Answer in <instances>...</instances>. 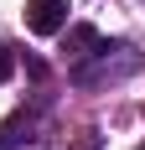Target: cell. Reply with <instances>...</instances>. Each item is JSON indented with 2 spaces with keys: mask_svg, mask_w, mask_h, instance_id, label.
Returning a JSON list of instances; mask_svg holds the SVG:
<instances>
[{
  "mask_svg": "<svg viewBox=\"0 0 145 150\" xmlns=\"http://www.w3.org/2000/svg\"><path fill=\"white\" fill-rule=\"evenodd\" d=\"M47 114H52V93H31V104H21L11 119H0V150H21V145H36L47 135Z\"/></svg>",
  "mask_w": 145,
  "mask_h": 150,
  "instance_id": "7a4b0ae2",
  "label": "cell"
},
{
  "mask_svg": "<svg viewBox=\"0 0 145 150\" xmlns=\"http://www.w3.org/2000/svg\"><path fill=\"white\" fill-rule=\"evenodd\" d=\"M68 11H72V0H26V31L57 36V31H68Z\"/></svg>",
  "mask_w": 145,
  "mask_h": 150,
  "instance_id": "3957f363",
  "label": "cell"
},
{
  "mask_svg": "<svg viewBox=\"0 0 145 150\" xmlns=\"http://www.w3.org/2000/svg\"><path fill=\"white\" fill-rule=\"evenodd\" d=\"M140 150H145V140H140Z\"/></svg>",
  "mask_w": 145,
  "mask_h": 150,
  "instance_id": "52a82bcc",
  "label": "cell"
},
{
  "mask_svg": "<svg viewBox=\"0 0 145 150\" xmlns=\"http://www.w3.org/2000/svg\"><path fill=\"white\" fill-rule=\"evenodd\" d=\"M11 73H16V52H11L5 42H0V88L11 83Z\"/></svg>",
  "mask_w": 145,
  "mask_h": 150,
  "instance_id": "5b68a950",
  "label": "cell"
},
{
  "mask_svg": "<svg viewBox=\"0 0 145 150\" xmlns=\"http://www.w3.org/2000/svg\"><path fill=\"white\" fill-rule=\"evenodd\" d=\"M140 47L135 42H109L104 36L88 57L68 62V83L72 88H83V93H99V88H119V83H130L135 73H140Z\"/></svg>",
  "mask_w": 145,
  "mask_h": 150,
  "instance_id": "6da1fadb",
  "label": "cell"
},
{
  "mask_svg": "<svg viewBox=\"0 0 145 150\" xmlns=\"http://www.w3.org/2000/svg\"><path fill=\"white\" fill-rule=\"evenodd\" d=\"M99 42H104L99 26H72V31H68V42H62V52H68V62H78V57H88Z\"/></svg>",
  "mask_w": 145,
  "mask_h": 150,
  "instance_id": "277c9868",
  "label": "cell"
},
{
  "mask_svg": "<svg viewBox=\"0 0 145 150\" xmlns=\"http://www.w3.org/2000/svg\"><path fill=\"white\" fill-rule=\"evenodd\" d=\"M26 73L36 78V83H42V78H47V62H42V57H26Z\"/></svg>",
  "mask_w": 145,
  "mask_h": 150,
  "instance_id": "8992f818",
  "label": "cell"
}]
</instances>
